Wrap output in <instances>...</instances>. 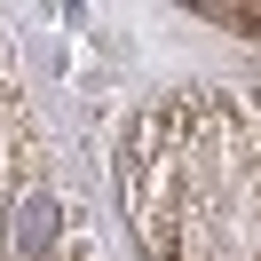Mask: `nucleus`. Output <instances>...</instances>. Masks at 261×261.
<instances>
[{
	"label": "nucleus",
	"mask_w": 261,
	"mask_h": 261,
	"mask_svg": "<svg viewBox=\"0 0 261 261\" xmlns=\"http://www.w3.org/2000/svg\"><path fill=\"white\" fill-rule=\"evenodd\" d=\"M56 229H64V206H56V190H24L16 198V229H8V245H16L24 261H56Z\"/></svg>",
	"instance_id": "obj_1"
}]
</instances>
